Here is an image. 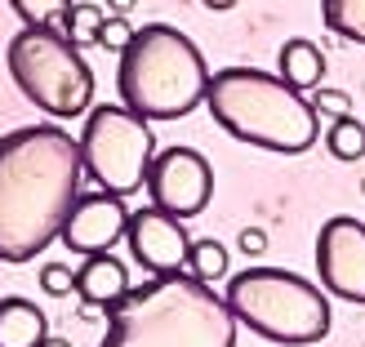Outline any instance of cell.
<instances>
[{
  "label": "cell",
  "mask_w": 365,
  "mask_h": 347,
  "mask_svg": "<svg viewBox=\"0 0 365 347\" xmlns=\"http://www.w3.org/2000/svg\"><path fill=\"white\" fill-rule=\"evenodd\" d=\"M125 241H130V254L134 263L148 271V276H174V271H187V227H182V218L156 209V205H143L130 214V232H125Z\"/></svg>",
  "instance_id": "11"
},
{
  "label": "cell",
  "mask_w": 365,
  "mask_h": 347,
  "mask_svg": "<svg viewBox=\"0 0 365 347\" xmlns=\"http://www.w3.org/2000/svg\"><path fill=\"white\" fill-rule=\"evenodd\" d=\"M134 31H138V27H130V18H125V14H107V18H103V31H98V45L112 49V53H120L125 45L134 41Z\"/></svg>",
  "instance_id": "20"
},
{
  "label": "cell",
  "mask_w": 365,
  "mask_h": 347,
  "mask_svg": "<svg viewBox=\"0 0 365 347\" xmlns=\"http://www.w3.org/2000/svg\"><path fill=\"white\" fill-rule=\"evenodd\" d=\"M36 281H41V289H45L49 299H63V294H71V289H76V271H71L67 263H45Z\"/></svg>",
  "instance_id": "21"
},
{
  "label": "cell",
  "mask_w": 365,
  "mask_h": 347,
  "mask_svg": "<svg viewBox=\"0 0 365 347\" xmlns=\"http://www.w3.org/2000/svg\"><path fill=\"white\" fill-rule=\"evenodd\" d=\"M41 347H71V343H67V338H45Z\"/></svg>",
  "instance_id": "26"
},
{
  "label": "cell",
  "mask_w": 365,
  "mask_h": 347,
  "mask_svg": "<svg viewBox=\"0 0 365 347\" xmlns=\"http://www.w3.org/2000/svg\"><path fill=\"white\" fill-rule=\"evenodd\" d=\"M76 143H81L85 174L94 178L103 192L134 196L138 187H148V170H152V156H156V134H152V120L134 116L125 103L89 107Z\"/></svg>",
  "instance_id": "7"
},
{
  "label": "cell",
  "mask_w": 365,
  "mask_h": 347,
  "mask_svg": "<svg viewBox=\"0 0 365 347\" xmlns=\"http://www.w3.org/2000/svg\"><path fill=\"white\" fill-rule=\"evenodd\" d=\"M81 143L58 125H18L0 134V263H31L81 196Z\"/></svg>",
  "instance_id": "1"
},
{
  "label": "cell",
  "mask_w": 365,
  "mask_h": 347,
  "mask_svg": "<svg viewBox=\"0 0 365 347\" xmlns=\"http://www.w3.org/2000/svg\"><path fill=\"white\" fill-rule=\"evenodd\" d=\"M98 347H236V316L223 294L187 271L148 276L107 307Z\"/></svg>",
  "instance_id": "2"
},
{
  "label": "cell",
  "mask_w": 365,
  "mask_h": 347,
  "mask_svg": "<svg viewBox=\"0 0 365 347\" xmlns=\"http://www.w3.org/2000/svg\"><path fill=\"white\" fill-rule=\"evenodd\" d=\"M205 107L223 134L277 156H303L321 138V116L312 98H303L294 85L259 67L210 71Z\"/></svg>",
  "instance_id": "3"
},
{
  "label": "cell",
  "mask_w": 365,
  "mask_h": 347,
  "mask_svg": "<svg viewBox=\"0 0 365 347\" xmlns=\"http://www.w3.org/2000/svg\"><path fill=\"white\" fill-rule=\"evenodd\" d=\"M325 147H330L334 160H361L365 156V120L356 116H339L325 130Z\"/></svg>",
  "instance_id": "17"
},
{
  "label": "cell",
  "mask_w": 365,
  "mask_h": 347,
  "mask_svg": "<svg viewBox=\"0 0 365 347\" xmlns=\"http://www.w3.org/2000/svg\"><path fill=\"white\" fill-rule=\"evenodd\" d=\"M116 58V94L143 120H182L205 103L210 67L187 31L170 23H148Z\"/></svg>",
  "instance_id": "4"
},
{
  "label": "cell",
  "mask_w": 365,
  "mask_h": 347,
  "mask_svg": "<svg viewBox=\"0 0 365 347\" xmlns=\"http://www.w3.org/2000/svg\"><path fill=\"white\" fill-rule=\"evenodd\" d=\"M317 276L343 303L365 307V223L352 214L325 218L317 232Z\"/></svg>",
  "instance_id": "9"
},
{
  "label": "cell",
  "mask_w": 365,
  "mask_h": 347,
  "mask_svg": "<svg viewBox=\"0 0 365 347\" xmlns=\"http://www.w3.org/2000/svg\"><path fill=\"white\" fill-rule=\"evenodd\" d=\"M134 0H107V14H130Z\"/></svg>",
  "instance_id": "24"
},
{
  "label": "cell",
  "mask_w": 365,
  "mask_h": 347,
  "mask_svg": "<svg viewBox=\"0 0 365 347\" xmlns=\"http://www.w3.org/2000/svg\"><path fill=\"white\" fill-rule=\"evenodd\" d=\"M223 299L232 307L236 325H245V330H254L277 347H312L334 325L325 289L285 267L259 263V267L236 271V276H227Z\"/></svg>",
  "instance_id": "5"
},
{
  "label": "cell",
  "mask_w": 365,
  "mask_h": 347,
  "mask_svg": "<svg viewBox=\"0 0 365 347\" xmlns=\"http://www.w3.org/2000/svg\"><path fill=\"white\" fill-rule=\"evenodd\" d=\"M125 232H130V205H125V196L98 187V192L76 196L58 241L71 254H81V259H94V254H112L116 241H125Z\"/></svg>",
  "instance_id": "10"
},
{
  "label": "cell",
  "mask_w": 365,
  "mask_h": 347,
  "mask_svg": "<svg viewBox=\"0 0 365 347\" xmlns=\"http://www.w3.org/2000/svg\"><path fill=\"white\" fill-rule=\"evenodd\" d=\"M200 5H205V9H232L236 0H200Z\"/></svg>",
  "instance_id": "25"
},
{
  "label": "cell",
  "mask_w": 365,
  "mask_h": 347,
  "mask_svg": "<svg viewBox=\"0 0 365 347\" xmlns=\"http://www.w3.org/2000/svg\"><path fill=\"white\" fill-rule=\"evenodd\" d=\"M148 196L174 218H196L214 200V170L196 147H160L148 170Z\"/></svg>",
  "instance_id": "8"
},
{
  "label": "cell",
  "mask_w": 365,
  "mask_h": 347,
  "mask_svg": "<svg viewBox=\"0 0 365 347\" xmlns=\"http://www.w3.org/2000/svg\"><path fill=\"white\" fill-rule=\"evenodd\" d=\"M76 294L89 303V307H112L130 294V271L116 254H94V259H85L81 271H76Z\"/></svg>",
  "instance_id": "12"
},
{
  "label": "cell",
  "mask_w": 365,
  "mask_h": 347,
  "mask_svg": "<svg viewBox=\"0 0 365 347\" xmlns=\"http://www.w3.org/2000/svg\"><path fill=\"white\" fill-rule=\"evenodd\" d=\"M5 67L18 94L53 120H76L94 107V67L53 27H18Z\"/></svg>",
  "instance_id": "6"
},
{
  "label": "cell",
  "mask_w": 365,
  "mask_h": 347,
  "mask_svg": "<svg viewBox=\"0 0 365 347\" xmlns=\"http://www.w3.org/2000/svg\"><path fill=\"white\" fill-rule=\"evenodd\" d=\"M321 18L334 36L365 45V0H321Z\"/></svg>",
  "instance_id": "15"
},
{
  "label": "cell",
  "mask_w": 365,
  "mask_h": 347,
  "mask_svg": "<svg viewBox=\"0 0 365 347\" xmlns=\"http://www.w3.org/2000/svg\"><path fill=\"white\" fill-rule=\"evenodd\" d=\"M71 5L76 0H9V9L18 14L23 27H53V31H63V18Z\"/></svg>",
  "instance_id": "19"
},
{
  "label": "cell",
  "mask_w": 365,
  "mask_h": 347,
  "mask_svg": "<svg viewBox=\"0 0 365 347\" xmlns=\"http://www.w3.org/2000/svg\"><path fill=\"white\" fill-rule=\"evenodd\" d=\"M277 76L285 85H294L299 94L321 89V81H325V53H321V45L307 41V36H289V41L281 45V53H277Z\"/></svg>",
  "instance_id": "13"
},
{
  "label": "cell",
  "mask_w": 365,
  "mask_h": 347,
  "mask_svg": "<svg viewBox=\"0 0 365 347\" xmlns=\"http://www.w3.org/2000/svg\"><path fill=\"white\" fill-rule=\"evenodd\" d=\"M227 249H223V241H192V249H187V276H196V281H205V285H214V281H223L227 276Z\"/></svg>",
  "instance_id": "16"
},
{
  "label": "cell",
  "mask_w": 365,
  "mask_h": 347,
  "mask_svg": "<svg viewBox=\"0 0 365 347\" xmlns=\"http://www.w3.org/2000/svg\"><path fill=\"white\" fill-rule=\"evenodd\" d=\"M312 107H317V116H330V120L352 116V98L343 94V89H317V94H312Z\"/></svg>",
  "instance_id": "22"
},
{
  "label": "cell",
  "mask_w": 365,
  "mask_h": 347,
  "mask_svg": "<svg viewBox=\"0 0 365 347\" xmlns=\"http://www.w3.org/2000/svg\"><path fill=\"white\" fill-rule=\"evenodd\" d=\"M241 249L250 254V259H254V254H263V249H267V232H263V227H245V232H241Z\"/></svg>",
  "instance_id": "23"
},
{
  "label": "cell",
  "mask_w": 365,
  "mask_h": 347,
  "mask_svg": "<svg viewBox=\"0 0 365 347\" xmlns=\"http://www.w3.org/2000/svg\"><path fill=\"white\" fill-rule=\"evenodd\" d=\"M49 338L45 312L23 294L0 299V347H41Z\"/></svg>",
  "instance_id": "14"
},
{
  "label": "cell",
  "mask_w": 365,
  "mask_h": 347,
  "mask_svg": "<svg viewBox=\"0 0 365 347\" xmlns=\"http://www.w3.org/2000/svg\"><path fill=\"white\" fill-rule=\"evenodd\" d=\"M103 9L98 5H89V0H81V5H71L67 9V18H63V36L71 45H76L81 53L89 49V45H98V31H103Z\"/></svg>",
  "instance_id": "18"
}]
</instances>
